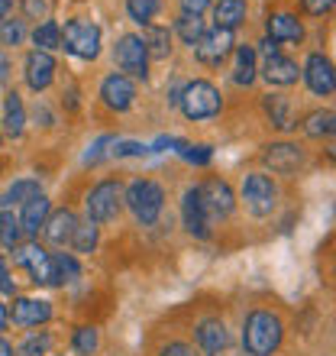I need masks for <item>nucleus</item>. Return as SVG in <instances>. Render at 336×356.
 I'll use <instances>...</instances> for the list:
<instances>
[{
    "mask_svg": "<svg viewBox=\"0 0 336 356\" xmlns=\"http://www.w3.org/2000/svg\"><path fill=\"white\" fill-rule=\"evenodd\" d=\"M146 152V146H140V143H117L113 146V156L120 159V156H142Z\"/></svg>",
    "mask_w": 336,
    "mask_h": 356,
    "instance_id": "42",
    "label": "nucleus"
},
{
    "mask_svg": "<svg viewBox=\"0 0 336 356\" xmlns=\"http://www.w3.org/2000/svg\"><path fill=\"white\" fill-rule=\"evenodd\" d=\"M285 324L271 311H252L243 324V350L249 356H271L281 347Z\"/></svg>",
    "mask_w": 336,
    "mask_h": 356,
    "instance_id": "1",
    "label": "nucleus"
},
{
    "mask_svg": "<svg viewBox=\"0 0 336 356\" xmlns=\"http://www.w3.org/2000/svg\"><path fill=\"white\" fill-rule=\"evenodd\" d=\"M62 46L75 58L91 62V58L101 56V29L87 19H68L65 29H62Z\"/></svg>",
    "mask_w": 336,
    "mask_h": 356,
    "instance_id": "5",
    "label": "nucleus"
},
{
    "mask_svg": "<svg viewBox=\"0 0 336 356\" xmlns=\"http://www.w3.org/2000/svg\"><path fill=\"white\" fill-rule=\"evenodd\" d=\"M26 36V26H23V19H13V23H0V42L3 46H19Z\"/></svg>",
    "mask_w": 336,
    "mask_h": 356,
    "instance_id": "37",
    "label": "nucleus"
},
{
    "mask_svg": "<svg viewBox=\"0 0 336 356\" xmlns=\"http://www.w3.org/2000/svg\"><path fill=\"white\" fill-rule=\"evenodd\" d=\"M97 343H101V337H97V327H78L75 334H72V347H75V353L81 356H94L97 353Z\"/></svg>",
    "mask_w": 336,
    "mask_h": 356,
    "instance_id": "34",
    "label": "nucleus"
},
{
    "mask_svg": "<svg viewBox=\"0 0 336 356\" xmlns=\"http://www.w3.org/2000/svg\"><path fill=\"white\" fill-rule=\"evenodd\" d=\"M52 269H56V285H68L81 275V266L72 253H56L52 256Z\"/></svg>",
    "mask_w": 336,
    "mask_h": 356,
    "instance_id": "31",
    "label": "nucleus"
},
{
    "mask_svg": "<svg viewBox=\"0 0 336 356\" xmlns=\"http://www.w3.org/2000/svg\"><path fill=\"white\" fill-rule=\"evenodd\" d=\"M49 214H52V204H49V197H46V195L29 197L26 204H23V214H19L23 234H26V236H39V230L46 227Z\"/></svg>",
    "mask_w": 336,
    "mask_h": 356,
    "instance_id": "20",
    "label": "nucleus"
},
{
    "mask_svg": "<svg viewBox=\"0 0 336 356\" xmlns=\"http://www.w3.org/2000/svg\"><path fill=\"white\" fill-rule=\"evenodd\" d=\"M181 220H185L187 234L197 236V240H210V234H214V217L204 207V197H201L197 185L187 188L185 197H181Z\"/></svg>",
    "mask_w": 336,
    "mask_h": 356,
    "instance_id": "7",
    "label": "nucleus"
},
{
    "mask_svg": "<svg viewBox=\"0 0 336 356\" xmlns=\"http://www.w3.org/2000/svg\"><path fill=\"white\" fill-rule=\"evenodd\" d=\"M330 156H333V159H336V143H333V149H330Z\"/></svg>",
    "mask_w": 336,
    "mask_h": 356,
    "instance_id": "50",
    "label": "nucleus"
},
{
    "mask_svg": "<svg viewBox=\"0 0 336 356\" xmlns=\"http://www.w3.org/2000/svg\"><path fill=\"white\" fill-rule=\"evenodd\" d=\"M7 321H10V311H7V305L0 301V330L7 327Z\"/></svg>",
    "mask_w": 336,
    "mask_h": 356,
    "instance_id": "47",
    "label": "nucleus"
},
{
    "mask_svg": "<svg viewBox=\"0 0 336 356\" xmlns=\"http://www.w3.org/2000/svg\"><path fill=\"white\" fill-rule=\"evenodd\" d=\"M72 246H75V253H94L97 250V224L94 220L78 224L75 236H72Z\"/></svg>",
    "mask_w": 336,
    "mask_h": 356,
    "instance_id": "35",
    "label": "nucleus"
},
{
    "mask_svg": "<svg viewBox=\"0 0 336 356\" xmlns=\"http://www.w3.org/2000/svg\"><path fill=\"white\" fill-rule=\"evenodd\" d=\"M36 195H42L36 178H19V181H13L7 188V195L0 197V204H26L29 197H36Z\"/></svg>",
    "mask_w": 336,
    "mask_h": 356,
    "instance_id": "29",
    "label": "nucleus"
},
{
    "mask_svg": "<svg viewBox=\"0 0 336 356\" xmlns=\"http://www.w3.org/2000/svg\"><path fill=\"white\" fill-rule=\"evenodd\" d=\"M3 130L10 136H19L26 130V111H23V101H19L17 91H10L7 101H3Z\"/></svg>",
    "mask_w": 336,
    "mask_h": 356,
    "instance_id": "24",
    "label": "nucleus"
},
{
    "mask_svg": "<svg viewBox=\"0 0 336 356\" xmlns=\"http://www.w3.org/2000/svg\"><path fill=\"white\" fill-rule=\"evenodd\" d=\"M75 230H78V217H75V211H68V207L52 211V214H49V220H46V227H42L46 240H49V243H56V246L72 243Z\"/></svg>",
    "mask_w": 336,
    "mask_h": 356,
    "instance_id": "18",
    "label": "nucleus"
},
{
    "mask_svg": "<svg viewBox=\"0 0 336 356\" xmlns=\"http://www.w3.org/2000/svg\"><path fill=\"white\" fill-rule=\"evenodd\" d=\"M197 191H201L204 207L210 211V217H214V220H224V217L233 214L236 195H233V188L226 185L224 178H207V181H201V185H197Z\"/></svg>",
    "mask_w": 336,
    "mask_h": 356,
    "instance_id": "10",
    "label": "nucleus"
},
{
    "mask_svg": "<svg viewBox=\"0 0 336 356\" xmlns=\"http://www.w3.org/2000/svg\"><path fill=\"white\" fill-rule=\"evenodd\" d=\"M301 75H304L310 91L320 94V97H327V94L336 91V68H333V62H330L327 56H320V52H314V56L308 58V65H304Z\"/></svg>",
    "mask_w": 336,
    "mask_h": 356,
    "instance_id": "14",
    "label": "nucleus"
},
{
    "mask_svg": "<svg viewBox=\"0 0 336 356\" xmlns=\"http://www.w3.org/2000/svg\"><path fill=\"white\" fill-rule=\"evenodd\" d=\"M243 204L252 217H269L278 207V185L265 172H249L243 178Z\"/></svg>",
    "mask_w": 336,
    "mask_h": 356,
    "instance_id": "4",
    "label": "nucleus"
},
{
    "mask_svg": "<svg viewBox=\"0 0 336 356\" xmlns=\"http://www.w3.org/2000/svg\"><path fill=\"white\" fill-rule=\"evenodd\" d=\"M301 3H304V10L314 13V17H324V13H330V10L336 7V0H301Z\"/></svg>",
    "mask_w": 336,
    "mask_h": 356,
    "instance_id": "41",
    "label": "nucleus"
},
{
    "mask_svg": "<svg viewBox=\"0 0 336 356\" xmlns=\"http://www.w3.org/2000/svg\"><path fill=\"white\" fill-rule=\"evenodd\" d=\"M120 204H123L120 181H110V178H107L101 185H94L87 201H84L87 220H94V224H110V220H117V214H120Z\"/></svg>",
    "mask_w": 336,
    "mask_h": 356,
    "instance_id": "6",
    "label": "nucleus"
},
{
    "mask_svg": "<svg viewBox=\"0 0 336 356\" xmlns=\"http://www.w3.org/2000/svg\"><path fill=\"white\" fill-rule=\"evenodd\" d=\"M113 136H101V140H94V146H91V152L84 156V165H94V162H101L103 156H107V146H113Z\"/></svg>",
    "mask_w": 336,
    "mask_h": 356,
    "instance_id": "39",
    "label": "nucleus"
},
{
    "mask_svg": "<svg viewBox=\"0 0 336 356\" xmlns=\"http://www.w3.org/2000/svg\"><path fill=\"white\" fill-rule=\"evenodd\" d=\"M159 356H197V350L191 343H181V340H171L159 350Z\"/></svg>",
    "mask_w": 336,
    "mask_h": 356,
    "instance_id": "40",
    "label": "nucleus"
},
{
    "mask_svg": "<svg viewBox=\"0 0 336 356\" xmlns=\"http://www.w3.org/2000/svg\"><path fill=\"white\" fill-rule=\"evenodd\" d=\"M0 356H13V347H10L3 337H0Z\"/></svg>",
    "mask_w": 336,
    "mask_h": 356,
    "instance_id": "49",
    "label": "nucleus"
},
{
    "mask_svg": "<svg viewBox=\"0 0 336 356\" xmlns=\"http://www.w3.org/2000/svg\"><path fill=\"white\" fill-rule=\"evenodd\" d=\"M142 42H146V52H149V58H168V52H171V33H168V26H146L142 29Z\"/></svg>",
    "mask_w": 336,
    "mask_h": 356,
    "instance_id": "25",
    "label": "nucleus"
},
{
    "mask_svg": "<svg viewBox=\"0 0 336 356\" xmlns=\"http://www.w3.org/2000/svg\"><path fill=\"white\" fill-rule=\"evenodd\" d=\"M233 81H236V85H246V88L255 81V49H252V46H240V49H236Z\"/></svg>",
    "mask_w": 336,
    "mask_h": 356,
    "instance_id": "27",
    "label": "nucleus"
},
{
    "mask_svg": "<svg viewBox=\"0 0 336 356\" xmlns=\"http://www.w3.org/2000/svg\"><path fill=\"white\" fill-rule=\"evenodd\" d=\"M19 240H23V224L13 211H0V243L7 250H17Z\"/></svg>",
    "mask_w": 336,
    "mask_h": 356,
    "instance_id": "30",
    "label": "nucleus"
},
{
    "mask_svg": "<svg viewBox=\"0 0 336 356\" xmlns=\"http://www.w3.org/2000/svg\"><path fill=\"white\" fill-rule=\"evenodd\" d=\"M10 72H7V56H0V81H7Z\"/></svg>",
    "mask_w": 336,
    "mask_h": 356,
    "instance_id": "48",
    "label": "nucleus"
},
{
    "mask_svg": "<svg viewBox=\"0 0 336 356\" xmlns=\"http://www.w3.org/2000/svg\"><path fill=\"white\" fill-rule=\"evenodd\" d=\"M214 3V0H181V10L185 13H201V10H207Z\"/></svg>",
    "mask_w": 336,
    "mask_h": 356,
    "instance_id": "45",
    "label": "nucleus"
},
{
    "mask_svg": "<svg viewBox=\"0 0 336 356\" xmlns=\"http://www.w3.org/2000/svg\"><path fill=\"white\" fill-rule=\"evenodd\" d=\"M49 347H52V337L49 334H33L19 343L17 356H49Z\"/></svg>",
    "mask_w": 336,
    "mask_h": 356,
    "instance_id": "36",
    "label": "nucleus"
},
{
    "mask_svg": "<svg viewBox=\"0 0 336 356\" xmlns=\"http://www.w3.org/2000/svg\"><path fill=\"white\" fill-rule=\"evenodd\" d=\"M123 201H126V207H130L133 217H136L142 227H152L162 217L165 191H162V185L159 181H152V178H136V181H130Z\"/></svg>",
    "mask_w": 336,
    "mask_h": 356,
    "instance_id": "2",
    "label": "nucleus"
},
{
    "mask_svg": "<svg viewBox=\"0 0 336 356\" xmlns=\"http://www.w3.org/2000/svg\"><path fill=\"white\" fill-rule=\"evenodd\" d=\"M175 33L185 39L187 46H197V42L204 39V33H207L201 13H181V17H178V23H175Z\"/></svg>",
    "mask_w": 336,
    "mask_h": 356,
    "instance_id": "28",
    "label": "nucleus"
},
{
    "mask_svg": "<svg viewBox=\"0 0 336 356\" xmlns=\"http://www.w3.org/2000/svg\"><path fill=\"white\" fill-rule=\"evenodd\" d=\"M23 75H26V85L33 88V91H46L49 85H52V78H56V58L49 56V52H42V49H33L26 56V62H23Z\"/></svg>",
    "mask_w": 336,
    "mask_h": 356,
    "instance_id": "15",
    "label": "nucleus"
},
{
    "mask_svg": "<svg viewBox=\"0 0 336 356\" xmlns=\"http://www.w3.org/2000/svg\"><path fill=\"white\" fill-rule=\"evenodd\" d=\"M194 343L204 356H220L230 347V330L220 318H204L194 327Z\"/></svg>",
    "mask_w": 336,
    "mask_h": 356,
    "instance_id": "13",
    "label": "nucleus"
},
{
    "mask_svg": "<svg viewBox=\"0 0 336 356\" xmlns=\"http://www.w3.org/2000/svg\"><path fill=\"white\" fill-rule=\"evenodd\" d=\"M333 272H336V263H333Z\"/></svg>",
    "mask_w": 336,
    "mask_h": 356,
    "instance_id": "51",
    "label": "nucleus"
},
{
    "mask_svg": "<svg viewBox=\"0 0 336 356\" xmlns=\"http://www.w3.org/2000/svg\"><path fill=\"white\" fill-rule=\"evenodd\" d=\"M262 75H265V81L269 85H278V88H288L298 81L301 68L298 62H291V58H285L281 52H275V56L265 58V65H262Z\"/></svg>",
    "mask_w": 336,
    "mask_h": 356,
    "instance_id": "19",
    "label": "nucleus"
},
{
    "mask_svg": "<svg viewBox=\"0 0 336 356\" xmlns=\"http://www.w3.org/2000/svg\"><path fill=\"white\" fill-rule=\"evenodd\" d=\"M304 133L320 140V136H333L336 133V113L333 111H314L304 117Z\"/></svg>",
    "mask_w": 336,
    "mask_h": 356,
    "instance_id": "26",
    "label": "nucleus"
},
{
    "mask_svg": "<svg viewBox=\"0 0 336 356\" xmlns=\"http://www.w3.org/2000/svg\"><path fill=\"white\" fill-rule=\"evenodd\" d=\"M265 113H269V120L285 133L298 127V123H294V111H291V101L281 97V94H269V97H265Z\"/></svg>",
    "mask_w": 336,
    "mask_h": 356,
    "instance_id": "23",
    "label": "nucleus"
},
{
    "mask_svg": "<svg viewBox=\"0 0 336 356\" xmlns=\"http://www.w3.org/2000/svg\"><path fill=\"white\" fill-rule=\"evenodd\" d=\"M262 159H265V165H269L271 172L291 175V172H298V165L304 162V152H301V146H294V143H271V146H265Z\"/></svg>",
    "mask_w": 336,
    "mask_h": 356,
    "instance_id": "17",
    "label": "nucleus"
},
{
    "mask_svg": "<svg viewBox=\"0 0 336 356\" xmlns=\"http://www.w3.org/2000/svg\"><path fill=\"white\" fill-rule=\"evenodd\" d=\"M23 10H26V17L39 19L46 13V0H23Z\"/></svg>",
    "mask_w": 336,
    "mask_h": 356,
    "instance_id": "44",
    "label": "nucleus"
},
{
    "mask_svg": "<svg viewBox=\"0 0 336 356\" xmlns=\"http://www.w3.org/2000/svg\"><path fill=\"white\" fill-rule=\"evenodd\" d=\"M0 295H13V279H10V266L0 256Z\"/></svg>",
    "mask_w": 336,
    "mask_h": 356,
    "instance_id": "43",
    "label": "nucleus"
},
{
    "mask_svg": "<svg viewBox=\"0 0 336 356\" xmlns=\"http://www.w3.org/2000/svg\"><path fill=\"white\" fill-rule=\"evenodd\" d=\"M162 10V0H126V13H130V19H136V23H142V26H149L152 17Z\"/></svg>",
    "mask_w": 336,
    "mask_h": 356,
    "instance_id": "33",
    "label": "nucleus"
},
{
    "mask_svg": "<svg viewBox=\"0 0 336 356\" xmlns=\"http://www.w3.org/2000/svg\"><path fill=\"white\" fill-rule=\"evenodd\" d=\"M178 146H181V156H185L187 162H194V165H207V162H210V156H214V152H210V146H191V143H178Z\"/></svg>",
    "mask_w": 336,
    "mask_h": 356,
    "instance_id": "38",
    "label": "nucleus"
},
{
    "mask_svg": "<svg viewBox=\"0 0 336 356\" xmlns=\"http://www.w3.org/2000/svg\"><path fill=\"white\" fill-rule=\"evenodd\" d=\"M181 111H185L187 120H207V117H217L220 107H224V97L210 81H187L181 88Z\"/></svg>",
    "mask_w": 336,
    "mask_h": 356,
    "instance_id": "3",
    "label": "nucleus"
},
{
    "mask_svg": "<svg viewBox=\"0 0 336 356\" xmlns=\"http://www.w3.org/2000/svg\"><path fill=\"white\" fill-rule=\"evenodd\" d=\"M13 263L33 275L36 285H56V269H52V256L39 243H19L13 250Z\"/></svg>",
    "mask_w": 336,
    "mask_h": 356,
    "instance_id": "8",
    "label": "nucleus"
},
{
    "mask_svg": "<svg viewBox=\"0 0 336 356\" xmlns=\"http://www.w3.org/2000/svg\"><path fill=\"white\" fill-rule=\"evenodd\" d=\"M117 65H120V72L126 78H146L149 75V52H146V42H142V36H120V42H117Z\"/></svg>",
    "mask_w": 336,
    "mask_h": 356,
    "instance_id": "9",
    "label": "nucleus"
},
{
    "mask_svg": "<svg viewBox=\"0 0 336 356\" xmlns=\"http://www.w3.org/2000/svg\"><path fill=\"white\" fill-rule=\"evenodd\" d=\"M265 29H269L271 42H301L304 39V26L294 13H271Z\"/></svg>",
    "mask_w": 336,
    "mask_h": 356,
    "instance_id": "21",
    "label": "nucleus"
},
{
    "mask_svg": "<svg viewBox=\"0 0 336 356\" xmlns=\"http://www.w3.org/2000/svg\"><path fill=\"white\" fill-rule=\"evenodd\" d=\"M101 101L110 107V111L123 113V111H130L133 101H136V85H133V78L120 75V72H113V75L103 78V85H101Z\"/></svg>",
    "mask_w": 336,
    "mask_h": 356,
    "instance_id": "12",
    "label": "nucleus"
},
{
    "mask_svg": "<svg viewBox=\"0 0 336 356\" xmlns=\"http://www.w3.org/2000/svg\"><path fill=\"white\" fill-rule=\"evenodd\" d=\"M10 10H13V0H0V23H7Z\"/></svg>",
    "mask_w": 336,
    "mask_h": 356,
    "instance_id": "46",
    "label": "nucleus"
},
{
    "mask_svg": "<svg viewBox=\"0 0 336 356\" xmlns=\"http://www.w3.org/2000/svg\"><path fill=\"white\" fill-rule=\"evenodd\" d=\"M246 19V0H220L214 3V29H230L233 33Z\"/></svg>",
    "mask_w": 336,
    "mask_h": 356,
    "instance_id": "22",
    "label": "nucleus"
},
{
    "mask_svg": "<svg viewBox=\"0 0 336 356\" xmlns=\"http://www.w3.org/2000/svg\"><path fill=\"white\" fill-rule=\"evenodd\" d=\"M52 318V305L42 298H13V308H10V321L17 327H39Z\"/></svg>",
    "mask_w": 336,
    "mask_h": 356,
    "instance_id": "16",
    "label": "nucleus"
},
{
    "mask_svg": "<svg viewBox=\"0 0 336 356\" xmlns=\"http://www.w3.org/2000/svg\"><path fill=\"white\" fill-rule=\"evenodd\" d=\"M194 52L197 62H204V65H224L226 58L233 56V33L230 29H210L194 46Z\"/></svg>",
    "mask_w": 336,
    "mask_h": 356,
    "instance_id": "11",
    "label": "nucleus"
},
{
    "mask_svg": "<svg viewBox=\"0 0 336 356\" xmlns=\"http://www.w3.org/2000/svg\"><path fill=\"white\" fill-rule=\"evenodd\" d=\"M33 42H36L42 52H49V49H58V46H62V29H58V23H52V19L39 23L36 33H33Z\"/></svg>",
    "mask_w": 336,
    "mask_h": 356,
    "instance_id": "32",
    "label": "nucleus"
}]
</instances>
